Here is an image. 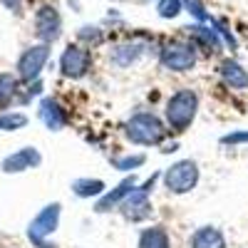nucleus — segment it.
<instances>
[{"mask_svg": "<svg viewBox=\"0 0 248 248\" xmlns=\"http://www.w3.org/2000/svg\"><path fill=\"white\" fill-rule=\"evenodd\" d=\"M218 72H221V79L231 90H248V72L243 70V65H238L236 60H223Z\"/></svg>", "mask_w": 248, "mask_h": 248, "instance_id": "ddd939ff", "label": "nucleus"}, {"mask_svg": "<svg viewBox=\"0 0 248 248\" xmlns=\"http://www.w3.org/2000/svg\"><path fill=\"white\" fill-rule=\"evenodd\" d=\"M90 67H92V52L82 45H70L60 57V72L70 79L85 77Z\"/></svg>", "mask_w": 248, "mask_h": 248, "instance_id": "0eeeda50", "label": "nucleus"}, {"mask_svg": "<svg viewBox=\"0 0 248 248\" xmlns=\"http://www.w3.org/2000/svg\"><path fill=\"white\" fill-rule=\"evenodd\" d=\"M40 161H43V156H40V152L35 147H23V149H17L15 154L5 156L0 167H3L5 174H20V171L40 167Z\"/></svg>", "mask_w": 248, "mask_h": 248, "instance_id": "9d476101", "label": "nucleus"}, {"mask_svg": "<svg viewBox=\"0 0 248 248\" xmlns=\"http://www.w3.org/2000/svg\"><path fill=\"white\" fill-rule=\"evenodd\" d=\"M159 62H161L164 70L189 72L196 65V50H194V45H186V43H171L161 50Z\"/></svg>", "mask_w": 248, "mask_h": 248, "instance_id": "423d86ee", "label": "nucleus"}, {"mask_svg": "<svg viewBox=\"0 0 248 248\" xmlns=\"http://www.w3.org/2000/svg\"><path fill=\"white\" fill-rule=\"evenodd\" d=\"M124 134L132 144H141V147H154L164 139L167 134V127H164V122L156 117V114H149V112H139L134 114L127 127H124Z\"/></svg>", "mask_w": 248, "mask_h": 248, "instance_id": "f257e3e1", "label": "nucleus"}, {"mask_svg": "<svg viewBox=\"0 0 248 248\" xmlns=\"http://www.w3.org/2000/svg\"><path fill=\"white\" fill-rule=\"evenodd\" d=\"M139 248H171L169 233L161 229V226H154V229L141 231L139 236Z\"/></svg>", "mask_w": 248, "mask_h": 248, "instance_id": "a211bd4d", "label": "nucleus"}, {"mask_svg": "<svg viewBox=\"0 0 248 248\" xmlns=\"http://www.w3.org/2000/svg\"><path fill=\"white\" fill-rule=\"evenodd\" d=\"M181 13V0H161L159 3V15L161 17H176Z\"/></svg>", "mask_w": 248, "mask_h": 248, "instance_id": "4be33fe9", "label": "nucleus"}, {"mask_svg": "<svg viewBox=\"0 0 248 248\" xmlns=\"http://www.w3.org/2000/svg\"><path fill=\"white\" fill-rule=\"evenodd\" d=\"M139 57H141V45L139 43H124V45H117L109 52V60L114 62L117 67H129L132 62H137Z\"/></svg>", "mask_w": 248, "mask_h": 248, "instance_id": "dca6fc26", "label": "nucleus"}, {"mask_svg": "<svg viewBox=\"0 0 248 248\" xmlns=\"http://www.w3.org/2000/svg\"><path fill=\"white\" fill-rule=\"evenodd\" d=\"M47 57H50V45H45V43L28 47L23 55H20V60H17V77L23 82L37 79L40 72H43V67H45Z\"/></svg>", "mask_w": 248, "mask_h": 248, "instance_id": "6e6552de", "label": "nucleus"}, {"mask_svg": "<svg viewBox=\"0 0 248 248\" xmlns=\"http://www.w3.org/2000/svg\"><path fill=\"white\" fill-rule=\"evenodd\" d=\"M40 119L45 122V127L50 132H60V129L67 127V114L60 107V102L52 99V97H45L40 102Z\"/></svg>", "mask_w": 248, "mask_h": 248, "instance_id": "f8f14e48", "label": "nucleus"}, {"mask_svg": "<svg viewBox=\"0 0 248 248\" xmlns=\"http://www.w3.org/2000/svg\"><path fill=\"white\" fill-rule=\"evenodd\" d=\"M199 112V97L191 90H179L167 102V124L174 132H186Z\"/></svg>", "mask_w": 248, "mask_h": 248, "instance_id": "f03ea898", "label": "nucleus"}, {"mask_svg": "<svg viewBox=\"0 0 248 248\" xmlns=\"http://www.w3.org/2000/svg\"><path fill=\"white\" fill-rule=\"evenodd\" d=\"M72 191L79 199H92V196H102L107 191V186L102 179H77L72 181Z\"/></svg>", "mask_w": 248, "mask_h": 248, "instance_id": "f3484780", "label": "nucleus"}, {"mask_svg": "<svg viewBox=\"0 0 248 248\" xmlns=\"http://www.w3.org/2000/svg\"><path fill=\"white\" fill-rule=\"evenodd\" d=\"M3 3H5L10 10H20V0H3Z\"/></svg>", "mask_w": 248, "mask_h": 248, "instance_id": "a878e982", "label": "nucleus"}, {"mask_svg": "<svg viewBox=\"0 0 248 248\" xmlns=\"http://www.w3.org/2000/svg\"><path fill=\"white\" fill-rule=\"evenodd\" d=\"M191 40H194V45L203 47L206 52H218L221 50V37L214 28H206V25H194L191 30Z\"/></svg>", "mask_w": 248, "mask_h": 248, "instance_id": "4468645a", "label": "nucleus"}, {"mask_svg": "<svg viewBox=\"0 0 248 248\" xmlns=\"http://www.w3.org/2000/svg\"><path fill=\"white\" fill-rule=\"evenodd\" d=\"M35 32L37 37L43 40L45 45L55 43L62 32V17L57 13L55 5H43L37 13H35Z\"/></svg>", "mask_w": 248, "mask_h": 248, "instance_id": "1a4fd4ad", "label": "nucleus"}, {"mask_svg": "<svg viewBox=\"0 0 248 248\" xmlns=\"http://www.w3.org/2000/svg\"><path fill=\"white\" fill-rule=\"evenodd\" d=\"M221 144L223 147H238V144H248V129L243 132H231V134H226V137H221Z\"/></svg>", "mask_w": 248, "mask_h": 248, "instance_id": "b1692460", "label": "nucleus"}, {"mask_svg": "<svg viewBox=\"0 0 248 248\" xmlns=\"http://www.w3.org/2000/svg\"><path fill=\"white\" fill-rule=\"evenodd\" d=\"M144 161H147V156H144V154H129V156L114 159V169H119V171H132V169L141 167Z\"/></svg>", "mask_w": 248, "mask_h": 248, "instance_id": "412c9836", "label": "nucleus"}, {"mask_svg": "<svg viewBox=\"0 0 248 248\" xmlns=\"http://www.w3.org/2000/svg\"><path fill=\"white\" fill-rule=\"evenodd\" d=\"M184 3L189 5V13H194V15H196L199 20H209V15L203 13V8H201L199 3H194V0H184Z\"/></svg>", "mask_w": 248, "mask_h": 248, "instance_id": "393cba45", "label": "nucleus"}, {"mask_svg": "<svg viewBox=\"0 0 248 248\" xmlns=\"http://www.w3.org/2000/svg\"><path fill=\"white\" fill-rule=\"evenodd\" d=\"M137 189V179L134 176H129V179H124L117 189H112V191H105L99 196V201H97V206H94V211H99V214H107V211H112V209H117V206L129 196V191H134Z\"/></svg>", "mask_w": 248, "mask_h": 248, "instance_id": "9b49d317", "label": "nucleus"}, {"mask_svg": "<svg viewBox=\"0 0 248 248\" xmlns=\"http://www.w3.org/2000/svg\"><path fill=\"white\" fill-rule=\"evenodd\" d=\"M28 124V117L20 114V112H8V114H0V129L5 132H15V129H23Z\"/></svg>", "mask_w": 248, "mask_h": 248, "instance_id": "aec40b11", "label": "nucleus"}, {"mask_svg": "<svg viewBox=\"0 0 248 248\" xmlns=\"http://www.w3.org/2000/svg\"><path fill=\"white\" fill-rule=\"evenodd\" d=\"M191 248H226V238L214 226H203L191 236Z\"/></svg>", "mask_w": 248, "mask_h": 248, "instance_id": "2eb2a0df", "label": "nucleus"}, {"mask_svg": "<svg viewBox=\"0 0 248 248\" xmlns=\"http://www.w3.org/2000/svg\"><path fill=\"white\" fill-rule=\"evenodd\" d=\"M164 184L171 194H189L199 184V167L191 159H181L164 171Z\"/></svg>", "mask_w": 248, "mask_h": 248, "instance_id": "39448f33", "label": "nucleus"}, {"mask_svg": "<svg viewBox=\"0 0 248 248\" xmlns=\"http://www.w3.org/2000/svg\"><path fill=\"white\" fill-rule=\"evenodd\" d=\"M156 179H159V174H152V179L144 181V186H137V189H134V191H129V196L119 203L122 216L127 218V221L139 223V221H144V218H149V216H152V201H149V191L154 189Z\"/></svg>", "mask_w": 248, "mask_h": 248, "instance_id": "7ed1b4c3", "label": "nucleus"}, {"mask_svg": "<svg viewBox=\"0 0 248 248\" xmlns=\"http://www.w3.org/2000/svg\"><path fill=\"white\" fill-rule=\"evenodd\" d=\"M15 92H17V79L10 75V72H3L0 75V105H8V102L15 97Z\"/></svg>", "mask_w": 248, "mask_h": 248, "instance_id": "6ab92c4d", "label": "nucleus"}, {"mask_svg": "<svg viewBox=\"0 0 248 248\" xmlns=\"http://www.w3.org/2000/svg\"><path fill=\"white\" fill-rule=\"evenodd\" d=\"M60 214H62V206H60V203H47L45 209L30 221V226H28V238H30L37 248H52V246L47 243V238L57 231Z\"/></svg>", "mask_w": 248, "mask_h": 248, "instance_id": "20e7f679", "label": "nucleus"}, {"mask_svg": "<svg viewBox=\"0 0 248 248\" xmlns=\"http://www.w3.org/2000/svg\"><path fill=\"white\" fill-rule=\"evenodd\" d=\"M77 37L85 40V43H90V45H97V43H102V30L87 25V28H82V30L77 32Z\"/></svg>", "mask_w": 248, "mask_h": 248, "instance_id": "5701e85b", "label": "nucleus"}]
</instances>
